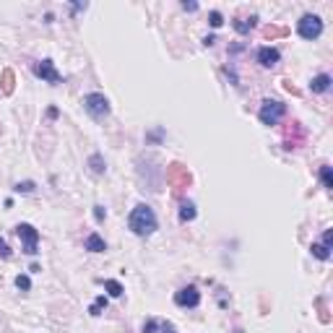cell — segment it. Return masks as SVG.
Instances as JSON below:
<instances>
[{"instance_id": "1", "label": "cell", "mask_w": 333, "mask_h": 333, "mask_svg": "<svg viewBox=\"0 0 333 333\" xmlns=\"http://www.w3.org/2000/svg\"><path fill=\"white\" fill-rule=\"evenodd\" d=\"M128 226L138 234V237H148V234H154L156 232V214H154V208L146 206V203H138L133 211H130V216H128Z\"/></svg>"}, {"instance_id": "2", "label": "cell", "mask_w": 333, "mask_h": 333, "mask_svg": "<svg viewBox=\"0 0 333 333\" xmlns=\"http://www.w3.org/2000/svg\"><path fill=\"white\" fill-rule=\"evenodd\" d=\"M84 110L92 115L94 120H104L110 115V99L104 94H99V92H92V94L84 97Z\"/></svg>"}, {"instance_id": "3", "label": "cell", "mask_w": 333, "mask_h": 333, "mask_svg": "<svg viewBox=\"0 0 333 333\" xmlns=\"http://www.w3.org/2000/svg\"><path fill=\"white\" fill-rule=\"evenodd\" d=\"M297 32L302 39H317L323 34V19L315 16V13H305V16L297 21Z\"/></svg>"}, {"instance_id": "4", "label": "cell", "mask_w": 333, "mask_h": 333, "mask_svg": "<svg viewBox=\"0 0 333 333\" xmlns=\"http://www.w3.org/2000/svg\"><path fill=\"white\" fill-rule=\"evenodd\" d=\"M284 112H286V104H281L279 99H266V102L261 104L258 117H261L263 125H276L279 120L284 117Z\"/></svg>"}, {"instance_id": "5", "label": "cell", "mask_w": 333, "mask_h": 333, "mask_svg": "<svg viewBox=\"0 0 333 333\" xmlns=\"http://www.w3.org/2000/svg\"><path fill=\"white\" fill-rule=\"evenodd\" d=\"M166 183H170L175 188V193L180 195L188 185H190V172H188V166L183 164H170L166 166Z\"/></svg>"}, {"instance_id": "6", "label": "cell", "mask_w": 333, "mask_h": 333, "mask_svg": "<svg viewBox=\"0 0 333 333\" xmlns=\"http://www.w3.org/2000/svg\"><path fill=\"white\" fill-rule=\"evenodd\" d=\"M16 234L21 237V242H24V253L26 255H37L39 250H37V245H39V232L34 229L32 224H19L16 226Z\"/></svg>"}, {"instance_id": "7", "label": "cell", "mask_w": 333, "mask_h": 333, "mask_svg": "<svg viewBox=\"0 0 333 333\" xmlns=\"http://www.w3.org/2000/svg\"><path fill=\"white\" fill-rule=\"evenodd\" d=\"M175 305L177 307H198L201 305V292L195 289V286L190 284V286H183L180 292H175Z\"/></svg>"}, {"instance_id": "8", "label": "cell", "mask_w": 333, "mask_h": 333, "mask_svg": "<svg viewBox=\"0 0 333 333\" xmlns=\"http://www.w3.org/2000/svg\"><path fill=\"white\" fill-rule=\"evenodd\" d=\"M34 75H39V78L47 81V84H63V75L57 73L52 60H42V63H37L34 65Z\"/></svg>"}, {"instance_id": "9", "label": "cell", "mask_w": 333, "mask_h": 333, "mask_svg": "<svg viewBox=\"0 0 333 333\" xmlns=\"http://www.w3.org/2000/svg\"><path fill=\"white\" fill-rule=\"evenodd\" d=\"M255 57H258V63H261L263 68H274L279 60H281V52H279L276 47H261Z\"/></svg>"}, {"instance_id": "10", "label": "cell", "mask_w": 333, "mask_h": 333, "mask_svg": "<svg viewBox=\"0 0 333 333\" xmlns=\"http://www.w3.org/2000/svg\"><path fill=\"white\" fill-rule=\"evenodd\" d=\"M302 141H305V133H302V128H299V123H292V128L286 130V138H284V148H297Z\"/></svg>"}, {"instance_id": "11", "label": "cell", "mask_w": 333, "mask_h": 333, "mask_svg": "<svg viewBox=\"0 0 333 333\" xmlns=\"http://www.w3.org/2000/svg\"><path fill=\"white\" fill-rule=\"evenodd\" d=\"M310 89H312L315 94H323V92H328V89H330V75H328V73L315 75V78L310 81Z\"/></svg>"}, {"instance_id": "12", "label": "cell", "mask_w": 333, "mask_h": 333, "mask_svg": "<svg viewBox=\"0 0 333 333\" xmlns=\"http://www.w3.org/2000/svg\"><path fill=\"white\" fill-rule=\"evenodd\" d=\"M84 245H86V250H92V253H104V250H107V242H104V239H102L97 232H92V234H89Z\"/></svg>"}, {"instance_id": "13", "label": "cell", "mask_w": 333, "mask_h": 333, "mask_svg": "<svg viewBox=\"0 0 333 333\" xmlns=\"http://www.w3.org/2000/svg\"><path fill=\"white\" fill-rule=\"evenodd\" d=\"M255 24H258V16H250V19H234V32H239V34H250L253 29H255Z\"/></svg>"}, {"instance_id": "14", "label": "cell", "mask_w": 333, "mask_h": 333, "mask_svg": "<svg viewBox=\"0 0 333 333\" xmlns=\"http://www.w3.org/2000/svg\"><path fill=\"white\" fill-rule=\"evenodd\" d=\"M13 84H16V75H13V70H11V68H6V70H3V75H0V92H3L6 97H8V94H13Z\"/></svg>"}, {"instance_id": "15", "label": "cell", "mask_w": 333, "mask_h": 333, "mask_svg": "<svg viewBox=\"0 0 333 333\" xmlns=\"http://www.w3.org/2000/svg\"><path fill=\"white\" fill-rule=\"evenodd\" d=\"M195 216H198L195 203L193 201H183V206H180V221H193Z\"/></svg>"}, {"instance_id": "16", "label": "cell", "mask_w": 333, "mask_h": 333, "mask_svg": "<svg viewBox=\"0 0 333 333\" xmlns=\"http://www.w3.org/2000/svg\"><path fill=\"white\" fill-rule=\"evenodd\" d=\"M286 34H289V29H286V26H266V29H263V37L271 39V42H274V39H281V37H286Z\"/></svg>"}, {"instance_id": "17", "label": "cell", "mask_w": 333, "mask_h": 333, "mask_svg": "<svg viewBox=\"0 0 333 333\" xmlns=\"http://www.w3.org/2000/svg\"><path fill=\"white\" fill-rule=\"evenodd\" d=\"M310 250H312V255H315L317 261H328V258H330V250L323 245V242H312Z\"/></svg>"}, {"instance_id": "18", "label": "cell", "mask_w": 333, "mask_h": 333, "mask_svg": "<svg viewBox=\"0 0 333 333\" xmlns=\"http://www.w3.org/2000/svg\"><path fill=\"white\" fill-rule=\"evenodd\" d=\"M104 289H107L110 292V297H123V284H120V281H115V279H107V281H104Z\"/></svg>"}, {"instance_id": "19", "label": "cell", "mask_w": 333, "mask_h": 333, "mask_svg": "<svg viewBox=\"0 0 333 333\" xmlns=\"http://www.w3.org/2000/svg\"><path fill=\"white\" fill-rule=\"evenodd\" d=\"M89 166H92L94 175H102L104 172V159H102V154H92V156H89Z\"/></svg>"}, {"instance_id": "20", "label": "cell", "mask_w": 333, "mask_h": 333, "mask_svg": "<svg viewBox=\"0 0 333 333\" xmlns=\"http://www.w3.org/2000/svg\"><path fill=\"white\" fill-rule=\"evenodd\" d=\"M320 180H323V188H333V172H330V166H320Z\"/></svg>"}, {"instance_id": "21", "label": "cell", "mask_w": 333, "mask_h": 333, "mask_svg": "<svg viewBox=\"0 0 333 333\" xmlns=\"http://www.w3.org/2000/svg\"><path fill=\"white\" fill-rule=\"evenodd\" d=\"M102 310H107V297H97V302L89 307V312H92V315H102Z\"/></svg>"}, {"instance_id": "22", "label": "cell", "mask_w": 333, "mask_h": 333, "mask_svg": "<svg viewBox=\"0 0 333 333\" xmlns=\"http://www.w3.org/2000/svg\"><path fill=\"white\" fill-rule=\"evenodd\" d=\"M208 24L214 26V29H219V26L224 24V16H221L219 11H211V13H208Z\"/></svg>"}, {"instance_id": "23", "label": "cell", "mask_w": 333, "mask_h": 333, "mask_svg": "<svg viewBox=\"0 0 333 333\" xmlns=\"http://www.w3.org/2000/svg\"><path fill=\"white\" fill-rule=\"evenodd\" d=\"M16 286H19L21 292H29V289H32V281H29V276L19 274V276H16Z\"/></svg>"}, {"instance_id": "24", "label": "cell", "mask_w": 333, "mask_h": 333, "mask_svg": "<svg viewBox=\"0 0 333 333\" xmlns=\"http://www.w3.org/2000/svg\"><path fill=\"white\" fill-rule=\"evenodd\" d=\"M34 190V183H32V180H26V183H19L16 185V193H32Z\"/></svg>"}, {"instance_id": "25", "label": "cell", "mask_w": 333, "mask_h": 333, "mask_svg": "<svg viewBox=\"0 0 333 333\" xmlns=\"http://www.w3.org/2000/svg\"><path fill=\"white\" fill-rule=\"evenodd\" d=\"M0 258H3V261L11 258V247H8V242H6V239H0Z\"/></svg>"}, {"instance_id": "26", "label": "cell", "mask_w": 333, "mask_h": 333, "mask_svg": "<svg viewBox=\"0 0 333 333\" xmlns=\"http://www.w3.org/2000/svg\"><path fill=\"white\" fill-rule=\"evenodd\" d=\"M156 328H159L156 320H146V323H143V333H156Z\"/></svg>"}, {"instance_id": "27", "label": "cell", "mask_w": 333, "mask_h": 333, "mask_svg": "<svg viewBox=\"0 0 333 333\" xmlns=\"http://www.w3.org/2000/svg\"><path fill=\"white\" fill-rule=\"evenodd\" d=\"M94 219L97 221H104V219H107V211H104L102 206H94Z\"/></svg>"}, {"instance_id": "28", "label": "cell", "mask_w": 333, "mask_h": 333, "mask_svg": "<svg viewBox=\"0 0 333 333\" xmlns=\"http://www.w3.org/2000/svg\"><path fill=\"white\" fill-rule=\"evenodd\" d=\"M323 245L330 250V245H333V229H325V234H323Z\"/></svg>"}, {"instance_id": "29", "label": "cell", "mask_w": 333, "mask_h": 333, "mask_svg": "<svg viewBox=\"0 0 333 333\" xmlns=\"http://www.w3.org/2000/svg\"><path fill=\"white\" fill-rule=\"evenodd\" d=\"M284 89H286V92H289V94H294V97H299V89H297V86H294L292 81H286V84H284Z\"/></svg>"}, {"instance_id": "30", "label": "cell", "mask_w": 333, "mask_h": 333, "mask_svg": "<svg viewBox=\"0 0 333 333\" xmlns=\"http://www.w3.org/2000/svg\"><path fill=\"white\" fill-rule=\"evenodd\" d=\"M317 307H320V320L328 323V312H325V305H323V299H317Z\"/></svg>"}, {"instance_id": "31", "label": "cell", "mask_w": 333, "mask_h": 333, "mask_svg": "<svg viewBox=\"0 0 333 333\" xmlns=\"http://www.w3.org/2000/svg\"><path fill=\"white\" fill-rule=\"evenodd\" d=\"M159 328H161L164 333H177V330H175V325H172V323H166V320H164V323H159Z\"/></svg>"}, {"instance_id": "32", "label": "cell", "mask_w": 333, "mask_h": 333, "mask_svg": "<svg viewBox=\"0 0 333 333\" xmlns=\"http://www.w3.org/2000/svg\"><path fill=\"white\" fill-rule=\"evenodd\" d=\"M183 8H185V11H198V3H188V0H185Z\"/></svg>"}, {"instance_id": "33", "label": "cell", "mask_w": 333, "mask_h": 333, "mask_svg": "<svg viewBox=\"0 0 333 333\" xmlns=\"http://www.w3.org/2000/svg\"><path fill=\"white\" fill-rule=\"evenodd\" d=\"M214 42H216V37H206V39H203V44H206V47H211Z\"/></svg>"}]
</instances>
